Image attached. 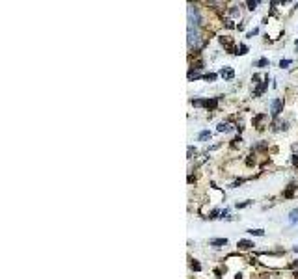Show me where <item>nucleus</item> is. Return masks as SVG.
Here are the masks:
<instances>
[{
	"instance_id": "7",
	"label": "nucleus",
	"mask_w": 298,
	"mask_h": 279,
	"mask_svg": "<svg viewBox=\"0 0 298 279\" xmlns=\"http://www.w3.org/2000/svg\"><path fill=\"white\" fill-rule=\"evenodd\" d=\"M248 233H250V235H257V237L265 235V231H263V229H248Z\"/></svg>"
},
{
	"instance_id": "10",
	"label": "nucleus",
	"mask_w": 298,
	"mask_h": 279,
	"mask_svg": "<svg viewBox=\"0 0 298 279\" xmlns=\"http://www.w3.org/2000/svg\"><path fill=\"white\" fill-rule=\"evenodd\" d=\"M265 65H268V60H266V58H261V60L256 63V67H265Z\"/></svg>"
},
{
	"instance_id": "2",
	"label": "nucleus",
	"mask_w": 298,
	"mask_h": 279,
	"mask_svg": "<svg viewBox=\"0 0 298 279\" xmlns=\"http://www.w3.org/2000/svg\"><path fill=\"white\" fill-rule=\"evenodd\" d=\"M220 74H222V78H225V80H231V78L235 76V73L231 67H224L222 71H220Z\"/></svg>"
},
{
	"instance_id": "13",
	"label": "nucleus",
	"mask_w": 298,
	"mask_h": 279,
	"mask_svg": "<svg viewBox=\"0 0 298 279\" xmlns=\"http://www.w3.org/2000/svg\"><path fill=\"white\" fill-rule=\"evenodd\" d=\"M287 65H291V60H281V62H279V67H281V69L287 67Z\"/></svg>"
},
{
	"instance_id": "4",
	"label": "nucleus",
	"mask_w": 298,
	"mask_h": 279,
	"mask_svg": "<svg viewBox=\"0 0 298 279\" xmlns=\"http://www.w3.org/2000/svg\"><path fill=\"white\" fill-rule=\"evenodd\" d=\"M266 88H268V76H266V78H265V82L261 84V86H259V88H257V90H256V97H259L261 93L265 92Z\"/></svg>"
},
{
	"instance_id": "3",
	"label": "nucleus",
	"mask_w": 298,
	"mask_h": 279,
	"mask_svg": "<svg viewBox=\"0 0 298 279\" xmlns=\"http://www.w3.org/2000/svg\"><path fill=\"white\" fill-rule=\"evenodd\" d=\"M225 244H227L225 238H214V240H211V246H214V248H222Z\"/></svg>"
},
{
	"instance_id": "16",
	"label": "nucleus",
	"mask_w": 298,
	"mask_h": 279,
	"mask_svg": "<svg viewBox=\"0 0 298 279\" xmlns=\"http://www.w3.org/2000/svg\"><path fill=\"white\" fill-rule=\"evenodd\" d=\"M293 164L298 166V156H293Z\"/></svg>"
},
{
	"instance_id": "5",
	"label": "nucleus",
	"mask_w": 298,
	"mask_h": 279,
	"mask_svg": "<svg viewBox=\"0 0 298 279\" xmlns=\"http://www.w3.org/2000/svg\"><path fill=\"white\" fill-rule=\"evenodd\" d=\"M254 246V242H250V240H239V248L241 249H250Z\"/></svg>"
},
{
	"instance_id": "8",
	"label": "nucleus",
	"mask_w": 298,
	"mask_h": 279,
	"mask_svg": "<svg viewBox=\"0 0 298 279\" xmlns=\"http://www.w3.org/2000/svg\"><path fill=\"white\" fill-rule=\"evenodd\" d=\"M246 52H248V47H246V45H241V47L237 49V54H241V56H244Z\"/></svg>"
},
{
	"instance_id": "17",
	"label": "nucleus",
	"mask_w": 298,
	"mask_h": 279,
	"mask_svg": "<svg viewBox=\"0 0 298 279\" xmlns=\"http://www.w3.org/2000/svg\"><path fill=\"white\" fill-rule=\"evenodd\" d=\"M295 251H298V246H295Z\"/></svg>"
},
{
	"instance_id": "18",
	"label": "nucleus",
	"mask_w": 298,
	"mask_h": 279,
	"mask_svg": "<svg viewBox=\"0 0 298 279\" xmlns=\"http://www.w3.org/2000/svg\"><path fill=\"white\" fill-rule=\"evenodd\" d=\"M297 51H298V39H297Z\"/></svg>"
},
{
	"instance_id": "6",
	"label": "nucleus",
	"mask_w": 298,
	"mask_h": 279,
	"mask_svg": "<svg viewBox=\"0 0 298 279\" xmlns=\"http://www.w3.org/2000/svg\"><path fill=\"white\" fill-rule=\"evenodd\" d=\"M289 222L291 223H297L298 222V210L295 208V210H291V214H289Z\"/></svg>"
},
{
	"instance_id": "1",
	"label": "nucleus",
	"mask_w": 298,
	"mask_h": 279,
	"mask_svg": "<svg viewBox=\"0 0 298 279\" xmlns=\"http://www.w3.org/2000/svg\"><path fill=\"white\" fill-rule=\"evenodd\" d=\"M283 110V101L281 99H274L272 101V115H278Z\"/></svg>"
},
{
	"instance_id": "9",
	"label": "nucleus",
	"mask_w": 298,
	"mask_h": 279,
	"mask_svg": "<svg viewBox=\"0 0 298 279\" xmlns=\"http://www.w3.org/2000/svg\"><path fill=\"white\" fill-rule=\"evenodd\" d=\"M198 138H200V140H207V138H211V132H209V130H203V132H200Z\"/></svg>"
},
{
	"instance_id": "14",
	"label": "nucleus",
	"mask_w": 298,
	"mask_h": 279,
	"mask_svg": "<svg viewBox=\"0 0 298 279\" xmlns=\"http://www.w3.org/2000/svg\"><path fill=\"white\" fill-rule=\"evenodd\" d=\"M192 270H202V266H200V262H192Z\"/></svg>"
},
{
	"instance_id": "11",
	"label": "nucleus",
	"mask_w": 298,
	"mask_h": 279,
	"mask_svg": "<svg viewBox=\"0 0 298 279\" xmlns=\"http://www.w3.org/2000/svg\"><path fill=\"white\" fill-rule=\"evenodd\" d=\"M218 130H220V132H227V130H229V127H227V125H224V123H220V125H218Z\"/></svg>"
},
{
	"instance_id": "12",
	"label": "nucleus",
	"mask_w": 298,
	"mask_h": 279,
	"mask_svg": "<svg viewBox=\"0 0 298 279\" xmlns=\"http://www.w3.org/2000/svg\"><path fill=\"white\" fill-rule=\"evenodd\" d=\"M203 78H205V80H211V82H213V80H216V74H213V73H209V74H205Z\"/></svg>"
},
{
	"instance_id": "15",
	"label": "nucleus",
	"mask_w": 298,
	"mask_h": 279,
	"mask_svg": "<svg viewBox=\"0 0 298 279\" xmlns=\"http://www.w3.org/2000/svg\"><path fill=\"white\" fill-rule=\"evenodd\" d=\"M248 6H250V10H256L257 2H248Z\"/></svg>"
}]
</instances>
